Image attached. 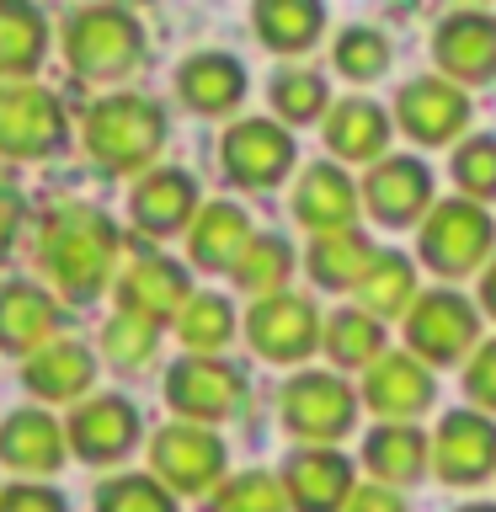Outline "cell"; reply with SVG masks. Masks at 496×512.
Returning <instances> with one entry per match:
<instances>
[{
	"label": "cell",
	"mask_w": 496,
	"mask_h": 512,
	"mask_svg": "<svg viewBox=\"0 0 496 512\" xmlns=\"http://www.w3.org/2000/svg\"><path fill=\"white\" fill-rule=\"evenodd\" d=\"M38 262L64 299H96L112 278V262H118V230L91 203L54 208L38 235Z\"/></svg>",
	"instance_id": "obj_1"
},
{
	"label": "cell",
	"mask_w": 496,
	"mask_h": 512,
	"mask_svg": "<svg viewBox=\"0 0 496 512\" xmlns=\"http://www.w3.org/2000/svg\"><path fill=\"white\" fill-rule=\"evenodd\" d=\"M166 144V112L160 102L139 91H118V96H102L91 112H86V150L102 171L112 176H128V171H144L150 160L160 155Z\"/></svg>",
	"instance_id": "obj_2"
},
{
	"label": "cell",
	"mask_w": 496,
	"mask_h": 512,
	"mask_svg": "<svg viewBox=\"0 0 496 512\" xmlns=\"http://www.w3.org/2000/svg\"><path fill=\"white\" fill-rule=\"evenodd\" d=\"M64 59L86 80H123L144 59V32L134 11L118 6H86L64 16Z\"/></svg>",
	"instance_id": "obj_3"
},
{
	"label": "cell",
	"mask_w": 496,
	"mask_h": 512,
	"mask_svg": "<svg viewBox=\"0 0 496 512\" xmlns=\"http://www.w3.org/2000/svg\"><path fill=\"white\" fill-rule=\"evenodd\" d=\"M496 246V224L480 203L470 198H448L422 219V240H416V256L438 272V278H470L480 272V262Z\"/></svg>",
	"instance_id": "obj_4"
},
{
	"label": "cell",
	"mask_w": 496,
	"mask_h": 512,
	"mask_svg": "<svg viewBox=\"0 0 496 512\" xmlns=\"http://www.w3.org/2000/svg\"><path fill=\"white\" fill-rule=\"evenodd\" d=\"M352 422H358V395L336 374H294L283 384V427L294 438H310V448L347 438Z\"/></svg>",
	"instance_id": "obj_5"
},
{
	"label": "cell",
	"mask_w": 496,
	"mask_h": 512,
	"mask_svg": "<svg viewBox=\"0 0 496 512\" xmlns=\"http://www.w3.org/2000/svg\"><path fill=\"white\" fill-rule=\"evenodd\" d=\"M480 336V310L454 288H438V294H422L406 315V342L416 363H459L464 352L475 347Z\"/></svg>",
	"instance_id": "obj_6"
},
{
	"label": "cell",
	"mask_w": 496,
	"mask_h": 512,
	"mask_svg": "<svg viewBox=\"0 0 496 512\" xmlns=\"http://www.w3.org/2000/svg\"><path fill=\"white\" fill-rule=\"evenodd\" d=\"M219 160H224V176H230V182L267 192L294 171V134L278 123H267V118H246V123L224 128Z\"/></svg>",
	"instance_id": "obj_7"
},
{
	"label": "cell",
	"mask_w": 496,
	"mask_h": 512,
	"mask_svg": "<svg viewBox=\"0 0 496 512\" xmlns=\"http://www.w3.org/2000/svg\"><path fill=\"white\" fill-rule=\"evenodd\" d=\"M150 470L166 491L198 496L224 475V443L208 427H192V422L160 427L155 443H150Z\"/></svg>",
	"instance_id": "obj_8"
},
{
	"label": "cell",
	"mask_w": 496,
	"mask_h": 512,
	"mask_svg": "<svg viewBox=\"0 0 496 512\" xmlns=\"http://www.w3.org/2000/svg\"><path fill=\"white\" fill-rule=\"evenodd\" d=\"M64 144V112L43 86H0V155L43 160Z\"/></svg>",
	"instance_id": "obj_9"
},
{
	"label": "cell",
	"mask_w": 496,
	"mask_h": 512,
	"mask_svg": "<svg viewBox=\"0 0 496 512\" xmlns=\"http://www.w3.org/2000/svg\"><path fill=\"white\" fill-rule=\"evenodd\" d=\"M432 470L443 486H480L496 475V427L486 411H448L432 438Z\"/></svg>",
	"instance_id": "obj_10"
},
{
	"label": "cell",
	"mask_w": 496,
	"mask_h": 512,
	"mask_svg": "<svg viewBox=\"0 0 496 512\" xmlns=\"http://www.w3.org/2000/svg\"><path fill=\"white\" fill-rule=\"evenodd\" d=\"M432 59L454 86H486L496 80V16L486 11H454L432 32Z\"/></svg>",
	"instance_id": "obj_11"
},
{
	"label": "cell",
	"mask_w": 496,
	"mask_h": 512,
	"mask_svg": "<svg viewBox=\"0 0 496 512\" xmlns=\"http://www.w3.org/2000/svg\"><path fill=\"white\" fill-rule=\"evenodd\" d=\"M240 395H246V379H240V368L219 363V358H182L166 374V400L176 416H187L192 427L198 422H224Z\"/></svg>",
	"instance_id": "obj_12"
},
{
	"label": "cell",
	"mask_w": 496,
	"mask_h": 512,
	"mask_svg": "<svg viewBox=\"0 0 496 512\" xmlns=\"http://www.w3.org/2000/svg\"><path fill=\"white\" fill-rule=\"evenodd\" d=\"M395 118L416 144H448L459 128H470V96L443 75H416L395 96Z\"/></svg>",
	"instance_id": "obj_13"
},
{
	"label": "cell",
	"mask_w": 496,
	"mask_h": 512,
	"mask_svg": "<svg viewBox=\"0 0 496 512\" xmlns=\"http://www.w3.org/2000/svg\"><path fill=\"white\" fill-rule=\"evenodd\" d=\"M246 336H251V347L262 352L267 363H299V358H310V352L320 347V315H315L310 299L278 294V299L251 304Z\"/></svg>",
	"instance_id": "obj_14"
},
{
	"label": "cell",
	"mask_w": 496,
	"mask_h": 512,
	"mask_svg": "<svg viewBox=\"0 0 496 512\" xmlns=\"http://www.w3.org/2000/svg\"><path fill=\"white\" fill-rule=\"evenodd\" d=\"M363 203L368 214L390 230H406L422 214H432V171L416 155H384L374 171L363 176Z\"/></svg>",
	"instance_id": "obj_15"
},
{
	"label": "cell",
	"mask_w": 496,
	"mask_h": 512,
	"mask_svg": "<svg viewBox=\"0 0 496 512\" xmlns=\"http://www.w3.org/2000/svg\"><path fill=\"white\" fill-rule=\"evenodd\" d=\"M283 491L294 512H342L352 502V459L336 448H299L283 459Z\"/></svg>",
	"instance_id": "obj_16"
},
{
	"label": "cell",
	"mask_w": 496,
	"mask_h": 512,
	"mask_svg": "<svg viewBox=\"0 0 496 512\" xmlns=\"http://www.w3.org/2000/svg\"><path fill=\"white\" fill-rule=\"evenodd\" d=\"M187 267H176L171 256H155L144 251L128 262V272L118 278V310L128 315H144V320H176L187 310Z\"/></svg>",
	"instance_id": "obj_17"
},
{
	"label": "cell",
	"mask_w": 496,
	"mask_h": 512,
	"mask_svg": "<svg viewBox=\"0 0 496 512\" xmlns=\"http://www.w3.org/2000/svg\"><path fill=\"white\" fill-rule=\"evenodd\" d=\"M64 438H70V448L80 459L112 464L139 443V411L128 406L123 395H96V400H86V406H75Z\"/></svg>",
	"instance_id": "obj_18"
},
{
	"label": "cell",
	"mask_w": 496,
	"mask_h": 512,
	"mask_svg": "<svg viewBox=\"0 0 496 512\" xmlns=\"http://www.w3.org/2000/svg\"><path fill=\"white\" fill-rule=\"evenodd\" d=\"M432 374L411 352H384V358L363 374V400L374 406L384 422H411L432 406Z\"/></svg>",
	"instance_id": "obj_19"
},
{
	"label": "cell",
	"mask_w": 496,
	"mask_h": 512,
	"mask_svg": "<svg viewBox=\"0 0 496 512\" xmlns=\"http://www.w3.org/2000/svg\"><path fill=\"white\" fill-rule=\"evenodd\" d=\"M128 214H134V224L144 235L166 240V235L182 230V224L198 219V182L176 166H160L150 176H139L134 198H128Z\"/></svg>",
	"instance_id": "obj_20"
},
{
	"label": "cell",
	"mask_w": 496,
	"mask_h": 512,
	"mask_svg": "<svg viewBox=\"0 0 496 512\" xmlns=\"http://www.w3.org/2000/svg\"><path fill=\"white\" fill-rule=\"evenodd\" d=\"M352 214H358V187H352V176L336 171L331 160H315L294 187V219L315 235H336V230H352Z\"/></svg>",
	"instance_id": "obj_21"
},
{
	"label": "cell",
	"mask_w": 496,
	"mask_h": 512,
	"mask_svg": "<svg viewBox=\"0 0 496 512\" xmlns=\"http://www.w3.org/2000/svg\"><path fill=\"white\" fill-rule=\"evenodd\" d=\"M176 96L198 112V118H224V112L240 107V96H246V70H240V59L230 54H192L182 70H176Z\"/></svg>",
	"instance_id": "obj_22"
},
{
	"label": "cell",
	"mask_w": 496,
	"mask_h": 512,
	"mask_svg": "<svg viewBox=\"0 0 496 512\" xmlns=\"http://www.w3.org/2000/svg\"><path fill=\"white\" fill-rule=\"evenodd\" d=\"M251 219H246V208H235V203H208L198 208V219H192V230H187V256L198 262L203 272H224L246 256L251 246Z\"/></svg>",
	"instance_id": "obj_23"
},
{
	"label": "cell",
	"mask_w": 496,
	"mask_h": 512,
	"mask_svg": "<svg viewBox=\"0 0 496 512\" xmlns=\"http://www.w3.org/2000/svg\"><path fill=\"white\" fill-rule=\"evenodd\" d=\"M59 304L43 294L38 283H6L0 288V347L6 352H43L54 342Z\"/></svg>",
	"instance_id": "obj_24"
},
{
	"label": "cell",
	"mask_w": 496,
	"mask_h": 512,
	"mask_svg": "<svg viewBox=\"0 0 496 512\" xmlns=\"http://www.w3.org/2000/svg\"><path fill=\"white\" fill-rule=\"evenodd\" d=\"M0 459L27 475H54L64 464V427L48 411H11L0 422Z\"/></svg>",
	"instance_id": "obj_25"
},
{
	"label": "cell",
	"mask_w": 496,
	"mask_h": 512,
	"mask_svg": "<svg viewBox=\"0 0 496 512\" xmlns=\"http://www.w3.org/2000/svg\"><path fill=\"white\" fill-rule=\"evenodd\" d=\"M326 144L331 155L342 160H384V144H390V112H384L379 102H368V96H347V102H336L326 112Z\"/></svg>",
	"instance_id": "obj_26"
},
{
	"label": "cell",
	"mask_w": 496,
	"mask_h": 512,
	"mask_svg": "<svg viewBox=\"0 0 496 512\" xmlns=\"http://www.w3.org/2000/svg\"><path fill=\"white\" fill-rule=\"evenodd\" d=\"M427 459H432V443L422 427L384 422L363 438V464L379 475V486H411V480H422Z\"/></svg>",
	"instance_id": "obj_27"
},
{
	"label": "cell",
	"mask_w": 496,
	"mask_h": 512,
	"mask_svg": "<svg viewBox=\"0 0 496 512\" xmlns=\"http://www.w3.org/2000/svg\"><path fill=\"white\" fill-rule=\"evenodd\" d=\"M91 379H96V358L80 342H48L22 368V384L43 400H75L91 390Z\"/></svg>",
	"instance_id": "obj_28"
},
{
	"label": "cell",
	"mask_w": 496,
	"mask_h": 512,
	"mask_svg": "<svg viewBox=\"0 0 496 512\" xmlns=\"http://www.w3.org/2000/svg\"><path fill=\"white\" fill-rule=\"evenodd\" d=\"M374 240H368L363 230H336V235H315L310 246V278L320 288H358L363 272L374 267Z\"/></svg>",
	"instance_id": "obj_29"
},
{
	"label": "cell",
	"mask_w": 496,
	"mask_h": 512,
	"mask_svg": "<svg viewBox=\"0 0 496 512\" xmlns=\"http://www.w3.org/2000/svg\"><path fill=\"white\" fill-rule=\"evenodd\" d=\"M256 22V38L267 48H278V54H304L320 27H326V11L315 6V0H262V6L251 11Z\"/></svg>",
	"instance_id": "obj_30"
},
{
	"label": "cell",
	"mask_w": 496,
	"mask_h": 512,
	"mask_svg": "<svg viewBox=\"0 0 496 512\" xmlns=\"http://www.w3.org/2000/svg\"><path fill=\"white\" fill-rule=\"evenodd\" d=\"M422 299L416 294V267L406 262L400 251H379L374 267L363 272L358 283V310L363 315H411V304Z\"/></svg>",
	"instance_id": "obj_31"
},
{
	"label": "cell",
	"mask_w": 496,
	"mask_h": 512,
	"mask_svg": "<svg viewBox=\"0 0 496 512\" xmlns=\"http://www.w3.org/2000/svg\"><path fill=\"white\" fill-rule=\"evenodd\" d=\"M48 27L32 6H6L0 0V80H22L43 64Z\"/></svg>",
	"instance_id": "obj_32"
},
{
	"label": "cell",
	"mask_w": 496,
	"mask_h": 512,
	"mask_svg": "<svg viewBox=\"0 0 496 512\" xmlns=\"http://www.w3.org/2000/svg\"><path fill=\"white\" fill-rule=\"evenodd\" d=\"M288 272H294V251H288L283 235H256L246 256L235 262V283L246 288V294H256V304L262 299H278Z\"/></svg>",
	"instance_id": "obj_33"
},
{
	"label": "cell",
	"mask_w": 496,
	"mask_h": 512,
	"mask_svg": "<svg viewBox=\"0 0 496 512\" xmlns=\"http://www.w3.org/2000/svg\"><path fill=\"white\" fill-rule=\"evenodd\" d=\"M326 352H331V363H342V368H374L384 358L379 320L363 315V310H336L326 320Z\"/></svg>",
	"instance_id": "obj_34"
},
{
	"label": "cell",
	"mask_w": 496,
	"mask_h": 512,
	"mask_svg": "<svg viewBox=\"0 0 496 512\" xmlns=\"http://www.w3.org/2000/svg\"><path fill=\"white\" fill-rule=\"evenodd\" d=\"M235 331V310L224 294H192L187 310L176 315V336H182V347L192 352V358H208V352H219L224 342H230Z\"/></svg>",
	"instance_id": "obj_35"
},
{
	"label": "cell",
	"mask_w": 496,
	"mask_h": 512,
	"mask_svg": "<svg viewBox=\"0 0 496 512\" xmlns=\"http://www.w3.org/2000/svg\"><path fill=\"white\" fill-rule=\"evenodd\" d=\"M155 342H160V326H155V320L128 315V310H118V315L107 320V331H102L107 363L123 368V374H134V368L150 363V358H155Z\"/></svg>",
	"instance_id": "obj_36"
},
{
	"label": "cell",
	"mask_w": 496,
	"mask_h": 512,
	"mask_svg": "<svg viewBox=\"0 0 496 512\" xmlns=\"http://www.w3.org/2000/svg\"><path fill=\"white\" fill-rule=\"evenodd\" d=\"M272 107H278V118L283 123H315L320 112H326V80H320L315 70H283V75H272Z\"/></svg>",
	"instance_id": "obj_37"
},
{
	"label": "cell",
	"mask_w": 496,
	"mask_h": 512,
	"mask_svg": "<svg viewBox=\"0 0 496 512\" xmlns=\"http://www.w3.org/2000/svg\"><path fill=\"white\" fill-rule=\"evenodd\" d=\"M96 512H176V502L155 475H118L96 486Z\"/></svg>",
	"instance_id": "obj_38"
},
{
	"label": "cell",
	"mask_w": 496,
	"mask_h": 512,
	"mask_svg": "<svg viewBox=\"0 0 496 512\" xmlns=\"http://www.w3.org/2000/svg\"><path fill=\"white\" fill-rule=\"evenodd\" d=\"M454 182L459 192L470 203H491L496 198V139L491 134H475V139H464L459 150H454Z\"/></svg>",
	"instance_id": "obj_39"
},
{
	"label": "cell",
	"mask_w": 496,
	"mask_h": 512,
	"mask_svg": "<svg viewBox=\"0 0 496 512\" xmlns=\"http://www.w3.org/2000/svg\"><path fill=\"white\" fill-rule=\"evenodd\" d=\"M208 512H288V491H283V480L251 470V475L224 480L219 496L208 502Z\"/></svg>",
	"instance_id": "obj_40"
},
{
	"label": "cell",
	"mask_w": 496,
	"mask_h": 512,
	"mask_svg": "<svg viewBox=\"0 0 496 512\" xmlns=\"http://www.w3.org/2000/svg\"><path fill=\"white\" fill-rule=\"evenodd\" d=\"M336 70L347 80H379L390 70V43L374 27H347L342 43H336Z\"/></svg>",
	"instance_id": "obj_41"
},
{
	"label": "cell",
	"mask_w": 496,
	"mask_h": 512,
	"mask_svg": "<svg viewBox=\"0 0 496 512\" xmlns=\"http://www.w3.org/2000/svg\"><path fill=\"white\" fill-rule=\"evenodd\" d=\"M464 395H470V406L496 411V336L480 342V352L470 358V368H464Z\"/></svg>",
	"instance_id": "obj_42"
},
{
	"label": "cell",
	"mask_w": 496,
	"mask_h": 512,
	"mask_svg": "<svg viewBox=\"0 0 496 512\" xmlns=\"http://www.w3.org/2000/svg\"><path fill=\"white\" fill-rule=\"evenodd\" d=\"M0 512H64V496L48 486H11L0 496Z\"/></svg>",
	"instance_id": "obj_43"
},
{
	"label": "cell",
	"mask_w": 496,
	"mask_h": 512,
	"mask_svg": "<svg viewBox=\"0 0 496 512\" xmlns=\"http://www.w3.org/2000/svg\"><path fill=\"white\" fill-rule=\"evenodd\" d=\"M16 230H22V192H16V182L0 171V256L11 251Z\"/></svg>",
	"instance_id": "obj_44"
},
{
	"label": "cell",
	"mask_w": 496,
	"mask_h": 512,
	"mask_svg": "<svg viewBox=\"0 0 496 512\" xmlns=\"http://www.w3.org/2000/svg\"><path fill=\"white\" fill-rule=\"evenodd\" d=\"M342 512H406V502H400L390 486H358Z\"/></svg>",
	"instance_id": "obj_45"
},
{
	"label": "cell",
	"mask_w": 496,
	"mask_h": 512,
	"mask_svg": "<svg viewBox=\"0 0 496 512\" xmlns=\"http://www.w3.org/2000/svg\"><path fill=\"white\" fill-rule=\"evenodd\" d=\"M480 310L496 320V262L486 267V278H480Z\"/></svg>",
	"instance_id": "obj_46"
},
{
	"label": "cell",
	"mask_w": 496,
	"mask_h": 512,
	"mask_svg": "<svg viewBox=\"0 0 496 512\" xmlns=\"http://www.w3.org/2000/svg\"><path fill=\"white\" fill-rule=\"evenodd\" d=\"M454 512H496L491 502H464V507H454Z\"/></svg>",
	"instance_id": "obj_47"
}]
</instances>
